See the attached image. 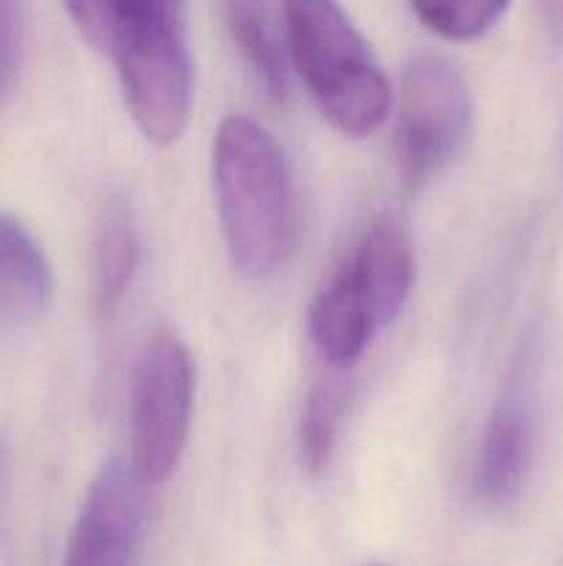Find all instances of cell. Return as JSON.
<instances>
[{"label": "cell", "instance_id": "6da1fadb", "mask_svg": "<svg viewBox=\"0 0 563 566\" xmlns=\"http://www.w3.org/2000/svg\"><path fill=\"white\" fill-rule=\"evenodd\" d=\"M92 48L110 55L125 103L147 142L166 147L191 114L188 0H64Z\"/></svg>", "mask_w": 563, "mask_h": 566}, {"label": "cell", "instance_id": "7a4b0ae2", "mask_svg": "<svg viewBox=\"0 0 563 566\" xmlns=\"http://www.w3.org/2000/svg\"><path fill=\"white\" fill-rule=\"evenodd\" d=\"M213 188L232 265L265 280L298 243V202L285 153L248 116L221 122L213 142Z\"/></svg>", "mask_w": 563, "mask_h": 566}, {"label": "cell", "instance_id": "3957f363", "mask_svg": "<svg viewBox=\"0 0 563 566\" xmlns=\"http://www.w3.org/2000/svg\"><path fill=\"white\" fill-rule=\"evenodd\" d=\"M414 287V249L395 219L368 227L309 310V337L331 368H351L395 324Z\"/></svg>", "mask_w": 563, "mask_h": 566}, {"label": "cell", "instance_id": "277c9868", "mask_svg": "<svg viewBox=\"0 0 563 566\" xmlns=\"http://www.w3.org/2000/svg\"><path fill=\"white\" fill-rule=\"evenodd\" d=\"M293 66L326 119L346 136H370L390 114V83L337 0H285Z\"/></svg>", "mask_w": 563, "mask_h": 566}, {"label": "cell", "instance_id": "5b68a950", "mask_svg": "<svg viewBox=\"0 0 563 566\" xmlns=\"http://www.w3.org/2000/svg\"><path fill=\"white\" fill-rule=\"evenodd\" d=\"M472 133V94L450 59L419 53L403 70L397 149L403 177L425 186L464 153Z\"/></svg>", "mask_w": 563, "mask_h": 566}, {"label": "cell", "instance_id": "8992f818", "mask_svg": "<svg viewBox=\"0 0 563 566\" xmlns=\"http://www.w3.org/2000/svg\"><path fill=\"white\" fill-rule=\"evenodd\" d=\"M193 387L185 343L174 332H158L138 359L130 396V462L149 484L169 479L185 453Z\"/></svg>", "mask_w": 563, "mask_h": 566}, {"label": "cell", "instance_id": "52a82bcc", "mask_svg": "<svg viewBox=\"0 0 563 566\" xmlns=\"http://www.w3.org/2000/svg\"><path fill=\"white\" fill-rule=\"evenodd\" d=\"M539 385L541 340L528 335L508 368L475 459L472 490L484 506H508L528 484L539 437Z\"/></svg>", "mask_w": 563, "mask_h": 566}, {"label": "cell", "instance_id": "ba28073f", "mask_svg": "<svg viewBox=\"0 0 563 566\" xmlns=\"http://www.w3.org/2000/svg\"><path fill=\"white\" fill-rule=\"evenodd\" d=\"M149 486L127 459L103 464L72 525L64 566L136 564L147 531Z\"/></svg>", "mask_w": 563, "mask_h": 566}, {"label": "cell", "instance_id": "9c48e42d", "mask_svg": "<svg viewBox=\"0 0 563 566\" xmlns=\"http://www.w3.org/2000/svg\"><path fill=\"white\" fill-rule=\"evenodd\" d=\"M53 302V269L17 216L0 210V318L36 324Z\"/></svg>", "mask_w": 563, "mask_h": 566}, {"label": "cell", "instance_id": "30bf717a", "mask_svg": "<svg viewBox=\"0 0 563 566\" xmlns=\"http://www.w3.org/2000/svg\"><path fill=\"white\" fill-rule=\"evenodd\" d=\"M230 36L243 61L274 99L287 97V42L279 36L268 0H224Z\"/></svg>", "mask_w": 563, "mask_h": 566}, {"label": "cell", "instance_id": "8fae6325", "mask_svg": "<svg viewBox=\"0 0 563 566\" xmlns=\"http://www.w3.org/2000/svg\"><path fill=\"white\" fill-rule=\"evenodd\" d=\"M138 269V230L121 197L105 202L94 238V293L103 313L119 307Z\"/></svg>", "mask_w": 563, "mask_h": 566}, {"label": "cell", "instance_id": "7c38bea8", "mask_svg": "<svg viewBox=\"0 0 563 566\" xmlns=\"http://www.w3.org/2000/svg\"><path fill=\"white\" fill-rule=\"evenodd\" d=\"M346 415V387L334 381H320L307 396L298 420V457L307 473L320 475L334 457Z\"/></svg>", "mask_w": 563, "mask_h": 566}, {"label": "cell", "instance_id": "4fadbf2b", "mask_svg": "<svg viewBox=\"0 0 563 566\" xmlns=\"http://www.w3.org/2000/svg\"><path fill=\"white\" fill-rule=\"evenodd\" d=\"M417 20L436 36L472 42L506 14L508 0H412Z\"/></svg>", "mask_w": 563, "mask_h": 566}, {"label": "cell", "instance_id": "5bb4252c", "mask_svg": "<svg viewBox=\"0 0 563 566\" xmlns=\"http://www.w3.org/2000/svg\"><path fill=\"white\" fill-rule=\"evenodd\" d=\"M22 0H0V97L14 77L20 59Z\"/></svg>", "mask_w": 563, "mask_h": 566}, {"label": "cell", "instance_id": "9a60e30c", "mask_svg": "<svg viewBox=\"0 0 563 566\" xmlns=\"http://www.w3.org/2000/svg\"><path fill=\"white\" fill-rule=\"evenodd\" d=\"M544 28L555 44H563V0H539Z\"/></svg>", "mask_w": 563, "mask_h": 566}]
</instances>
